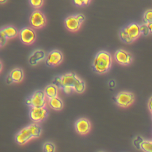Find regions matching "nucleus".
Returning <instances> with one entry per match:
<instances>
[{"mask_svg": "<svg viewBox=\"0 0 152 152\" xmlns=\"http://www.w3.org/2000/svg\"><path fill=\"white\" fill-rule=\"evenodd\" d=\"M52 84L61 89L65 87H71L78 93L83 92L86 87L84 81L79 78L74 72H69L62 75L56 76L52 81Z\"/></svg>", "mask_w": 152, "mask_h": 152, "instance_id": "f257e3e1", "label": "nucleus"}, {"mask_svg": "<svg viewBox=\"0 0 152 152\" xmlns=\"http://www.w3.org/2000/svg\"><path fill=\"white\" fill-rule=\"evenodd\" d=\"M109 86H110V87H114V86H115V81H114L113 80H111V81H110V82L109 83Z\"/></svg>", "mask_w": 152, "mask_h": 152, "instance_id": "c85d7f7f", "label": "nucleus"}, {"mask_svg": "<svg viewBox=\"0 0 152 152\" xmlns=\"http://www.w3.org/2000/svg\"><path fill=\"white\" fill-rule=\"evenodd\" d=\"M46 95L43 90H36L26 100V104L31 107H45Z\"/></svg>", "mask_w": 152, "mask_h": 152, "instance_id": "39448f33", "label": "nucleus"}, {"mask_svg": "<svg viewBox=\"0 0 152 152\" xmlns=\"http://www.w3.org/2000/svg\"><path fill=\"white\" fill-rule=\"evenodd\" d=\"M43 91L45 92L46 96L48 97L49 99L57 97V94H58L57 87L52 84L47 86Z\"/></svg>", "mask_w": 152, "mask_h": 152, "instance_id": "f3484780", "label": "nucleus"}, {"mask_svg": "<svg viewBox=\"0 0 152 152\" xmlns=\"http://www.w3.org/2000/svg\"><path fill=\"white\" fill-rule=\"evenodd\" d=\"M30 25L35 28H39L43 27L46 23V19L45 15L39 10L33 11L29 17Z\"/></svg>", "mask_w": 152, "mask_h": 152, "instance_id": "6e6552de", "label": "nucleus"}, {"mask_svg": "<svg viewBox=\"0 0 152 152\" xmlns=\"http://www.w3.org/2000/svg\"><path fill=\"white\" fill-rule=\"evenodd\" d=\"M144 23L147 24L152 23V10H147L144 15Z\"/></svg>", "mask_w": 152, "mask_h": 152, "instance_id": "412c9836", "label": "nucleus"}, {"mask_svg": "<svg viewBox=\"0 0 152 152\" xmlns=\"http://www.w3.org/2000/svg\"><path fill=\"white\" fill-rule=\"evenodd\" d=\"M24 77L23 71L21 68H16L12 69L6 78V82L8 84L12 83H19L22 81Z\"/></svg>", "mask_w": 152, "mask_h": 152, "instance_id": "4468645a", "label": "nucleus"}, {"mask_svg": "<svg viewBox=\"0 0 152 152\" xmlns=\"http://www.w3.org/2000/svg\"><path fill=\"white\" fill-rule=\"evenodd\" d=\"M29 2L33 7L39 8L42 5L43 1L42 0H30L29 1Z\"/></svg>", "mask_w": 152, "mask_h": 152, "instance_id": "5701e85b", "label": "nucleus"}, {"mask_svg": "<svg viewBox=\"0 0 152 152\" xmlns=\"http://www.w3.org/2000/svg\"><path fill=\"white\" fill-rule=\"evenodd\" d=\"M19 37L21 41L25 44H31L36 39V33L34 30L28 27L22 28L19 33Z\"/></svg>", "mask_w": 152, "mask_h": 152, "instance_id": "9d476101", "label": "nucleus"}, {"mask_svg": "<svg viewBox=\"0 0 152 152\" xmlns=\"http://www.w3.org/2000/svg\"><path fill=\"white\" fill-rule=\"evenodd\" d=\"M55 144L50 141H47L45 142L43 145V152H55Z\"/></svg>", "mask_w": 152, "mask_h": 152, "instance_id": "aec40b11", "label": "nucleus"}, {"mask_svg": "<svg viewBox=\"0 0 152 152\" xmlns=\"http://www.w3.org/2000/svg\"><path fill=\"white\" fill-rule=\"evenodd\" d=\"M85 17L82 14H73L67 17L65 20L66 27L71 31L78 30L82 23L84 21Z\"/></svg>", "mask_w": 152, "mask_h": 152, "instance_id": "423d86ee", "label": "nucleus"}, {"mask_svg": "<svg viewBox=\"0 0 152 152\" xmlns=\"http://www.w3.org/2000/svg\"><path fill=\"white\" fill-rule=\"evenodd\" d=\"M141 149L144 152H152V141L144 140L141 145Z\"/></svg>", "mask_w": 152, "mask_h": 152, "instance_id": "6ab92c4d", "label": "nucleus"}, {"mask_svg": "<svg viewBox=\"0 0 152 152\" xmlns=\"http://www.w3.org/2000/svg\"><path fill=\"white\" fill-rule=\"evenodd\" d=\"M140 33L144 36H147L150 33L147 24L145 23L140 26Z\"/></svg>", "mask_w": 152, "mask_h": 152, "instance_id": "4be33fe9", "label": "nucleus"}, {"mask_svg": "<svg viewBox=\"0 0 152 152\" xmlns=\"http://www.w3.org/2000/svg\"><path fill=\"white\" fill-rule=\"evenodd\" d=\"M113 100L119 106L126 107L133 103L134 96L131 92L121 91L113 98Z\"/></svg>", "mask_w": 152, "mask_h": 152, "instance_id": "0eeeda50", "label": "nucleus"}, {"mask_svg": "<svg viewBox=\"0 0 152 152\" xmlns=\"http://www.w3.org/2000/svg\"><path fill=\"white\" fill-rule=\"evenodd\" d=\"M3 32L4 33L5 35L6 36L7 39H10L15 37L18 34V30L17 28L13 26H8L1 28Z\"/></svg>", "mask_w": 152, "mask_h": 152, "instance_id": "dca6fc26", "label": "nucleus"}, {"mask_svg": "<svg viewBox=\"0 0 152 152\" xmlns=\"http://www.w3.org/2000/svg\"><path fill=\"white\" fill-rule=\"evenodd\" d=\"M74 4L79 7L83 6V5H87L90 2V1L89 0H74Z\"/></svg>", "mask_w": 152, "mask_h": 152, "instance_id": "a878e982", "label": "nucleus"}, {"mask_svg": "<svg viewBox=\"0 0 152 152\" xmlns=\"http://www.w3.org/2000/svg\"><path fill=\"white\" fill-rule=\"evenodd\" d=\"M115 60L121 65H128L132 61V56L128 52L123 49L117 50L115 53Z\"/></svg>", "mask_w": 152, "mask_h": 152, "instance_id": "ddd939ff", "label": "nucleus"}, {"mask_svg": "<svg viewBox=\"0 0 152 152\" xmlns=\"http://www.w3.org/2000/svg\"><path fill=\"white\" fill-rule=\"evenodd\" d=\"M46 58V56L45 51L42 49H37L33 52L29 56L28 61L31 65H35Z\"/></svg>", "mask_w": 152, "mask_h": 152, "instance_id": "2eb2a0df", "label": "nucleus"}, {"mask_svg": "<svg viewBox=\"0 0 152 152\" xmlns=\"http://www.w3.org/2000/svg\"><path fill=\"white\" fill-rule=\"evenodd\" d=\"M147 24L148 26V27L149 28V30H150V33H152V23H147Z\"/></svg>", "mask_w": 152, "mask_h": 152, "instance_id": "cd10ccee", "label": "nucleus"}, {"mask_svg": "<svg viewBox=\"0 0 152 152\" xmlns=\"http://www.w3.org/2000/svg\"><path fill=\"white\" fill-rule=\"evenodd\" d=\"M76 131L81 135L87 134L91 128V124L90 121L84 118L78 119L75 124Z\"/></svg>", "mask_w": 152, "mask_h": 152, "instance_id": "f8f14e48", "label": "nucleus"}, {"mask_svg": "<svg viewBox=\"0 0 152 152\" xmlns=\"http://www.w3.org/2000/svg\"><path fill=\"white\" fill-rule=\"evenodd\" d=\"M7 1H0V2L1 3H2V2H6Z\"/></svg>", "mask_w": 152, "mask_h": 152, "instance_id": "c756f323", "label": "nucleus"}, {"mask_svg": "<svg viewBox=\"0 0 152 152\" xmlns=\"http://www.w3.org/2000/svg\"><path fill=\"white\" fill-rule=\"evenodd\" d=\"M42 133V128L38 124H31L22 128L15 136L19 145H24L32 138H38Z\"/></svg>", "mask_w": 152, "mask_h": 152, "instance_id": "f03ea898", "label": "nucleus"}, {"mask_svg": "<svg viewBox=\"0 0 152 152\" xmlns=\"http://www.w3.org/2000/svg\"><path fill=\"white\" fill-rule=\"evenodd\" d=\"M140 34V26L137 23H133L123 28L120 31L119 35L123 42L130 43L137 39Z\"/></svg>", "mask_w": 152, "mask_h": 152, "instance_id": "20e7f679", "label": "nucleus"}, {"mask_svg": "<svg viewBox=\"0 0 152 152\" xmlns=\"http://www.w3.org/2000/svg\"><path fill=\"white\" fill-rule=\"evenodd\" d=\"M48 103L50 107L55 110H61L63 107V103L62 100L58 97L49 99Z\"/></svg>", "mask_w": 152, "mask_h": 152, "instance_id": "a211bd4d", "label": "nucleus"}, {"mask_svg": "<svg viewBox=\"0 0 152 152\" xmlns=\"http://www.w3.org/2000/svg\"><path fill=\"white\" fill-rule=\"evenodd\" d=\"M112 65L111 55L107 51H99L95 56L93 62V70L98 74H103L108 71Z\"/></svg>", "mask_w": 152, "mask_h": 152, "instance_id": "7ed1b4c3", "label": "nucleus"}, {"mask_svg": "<svg viewBox=\"0 0 152 152\" xmlns=\"http://www.w3.org/2000/svg\"><path fill=\"white\" fill-rule=\"evenodd\" d=\"M48 114V111L46 107H31L29 112V116L34 122L43 121L46 118Z\"/></svg>", "mask_w": 152, "mask_h": 152, "instance_id": "1a4fd4ad", "label": "nucleus"}, {"mask_svg": "<svg viewBox=\"0 0 152 152\" xmlns=\"http://www.w3.org/2000/svg\"><path fill=\"white\" fill-rule=\"evenodd\" d=\"M7 39H8L7 38L4 33L1 29V30H0V46H1V47L3 46L6 43Z\"/></svg>", "mask_w": 152, "mask_h": 152, "instance_id": "b1692460", "label": "nucleus"}, {"mask_svg": "<svg viewBox=\"0 0 152 152\" xmlns=\"http://www.w3.org/2000/svg\"><path fill=\"white\" fill-rule=\"evenodd\" d=\"M143 140L140 137H137L134 141V145L137 149H141V145L143 142Z\"/></svg>", "mask_w": 152, "mask_h": 152, "instance_id": "393cba45", "label": "nucleus"}, {"mask_svg": "<svg viewBox=\"0 0 152 152\" xmlns=\"http://www.w3.org/2000/svg\"><path fill=\"white\" fill-rule=\"evenodd\" d=\"M63 55L58 50H53L49 52L46 58V64L49 66H55L59 65L62 61Z\"/></svg>", "mask_w": 152, "mask_h": 152, "instance_id": "9b49d317", "label": "nucleus"}, {"mask_svg": "<svg viewBox=\"0 0 152 152\" xmlns=\"http://www.w3.org/2000/svg\"><path fill=\"white\" fill-rule=\"evenodd\" d=\"M148 107L150 109V110L151 113H152V97L150 99L149 102H148Z\"/></svg>", "mask_w": 152, "mask_h": 152, "instance_id": "bb28decb", "label": "nucleus"}]
</instances>
